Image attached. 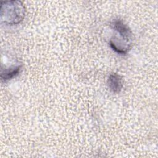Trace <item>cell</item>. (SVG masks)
Returning <instances> with one entry per match:
<instances>
[{
    "label": "cell",
    "instance_id": "cell-2",
    "mask_svg": "<svg viewBox=\"0 0 158 158\" xmlns=\"http://www.w3.org/2000/svg\"><path fill=\"white\" fill-rule=\"evenodd\" d=\"M111 25L112 26V28L117 31L118 34L123 41L127 43L130 42L131 37V32L128 27L123 23V22L120 20H116L112 22Z\"/></svg>",
    "mask_w": 158,
    "mask_h": 158
},
{
    "label": "cell",
    "instance_id": "cell-3",
    "mask_svg": "<svg viewBox=\"0 0 158 158\" xmlns=\"http://www.w3.org/2000/svg\"><path fill=\"white\" fill-rule=\"evenodd\" d=\"M108 85L110 89L113 93H119L123 86L120 76L117 73H112L110 75L108 79Z\"/></svg>",
    "mask_w": 158,
    "mask_h": 158
},
{
    "label": "cell",
    "instance_id": "cell-1",
    "mask_svg": "<svg viewBox=\"0 0 158 158\" xmlns=\"http://www.w3.org/2000/svg\"><path fill=\"white\" fill-rule=\"evenodd\" d=\"M17 2V1H15V4H11L12 1H9L4 2L5 6L2 4L5 8V20L7 21L8 23H18L20 20H22L23 18L24 8L23 6L20 4V2L19 1L18 4H16Z\"/></svg>",
    "mask_w": 158,
    "mask_h": 158
},
{
    "label": "cell",
    "instance_id": "cell-4",
    "mask_svg": "<svg viewBox=\"0 0 158 158\" xmlns=\"http://www.w3.org/2000/svg\"><path fill=\"white\" fill-rule=\"evenodd\" d=\"M20 66L19 65L17 67L6 70L4 72L1 73V80L6 81V80L12 79V78H14V77L18 75V73L20 72Z\"/></svg>",
    "mask_w": 158,
    "mask_h": 158
}]
</instances>
